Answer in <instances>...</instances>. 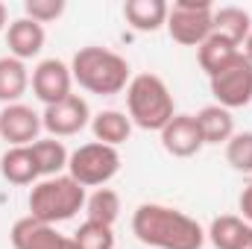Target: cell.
<instances>
[{
    "mask_svg": "<svg viewBox=\"0 0 252 249\" xmlns=\"http://www.w3.org/2000/svg\"><path fill=\"white\" fill-rule=\"evenodd\" d=\"M238 56H241V47L232 44V41H226L223 35H214V32L199 44V67L208 73V79L214 73H220L223 67H229Z\"/></svg>",
    "mask_w": 252,
    "mask_h": 249,
    "instance_id": "cell-20",
    "label": "cell"
},
{
    "mask_svg": "<svg viewBox=\"0 0 252 249\" xmlns=\"http://www.w3.org/2000/svg\"><path fill=\"white\" fill-rule=\"evenodd\" d=\"M30 82H32V94L44 106L62 103L64 97H70V85H73L70 64H64L62 59H44V62L35 64Z\"/></svg>",
    "mask_w": 252,
    "mask_h": 249,
    "instance_id": "cell-9",
    "label": "cell"
},
{
    "mask_svg": "<svg viewBox=\"0 0 252 249\" xmlns=\"http://www.w3.org/2000/svg\"><path fill=\"white\" fill-rule=\"evenodd\" d=\"M252 30V18L241 6H220L214 9V35H223L232 44H244Z\"/></svg>",
    "mask_w": 252,
    "mask_h": 249,
    "instance_id": "cell-19",
    "label": "cell"
},
{
    "mask_svg": "<svg viewBox=\"0 0 252 249\" xmlns=\"http://www.w3.org/2000/svg\"><path fill=\"white\" fill-rule=\"evenodd\" d=\"M167 12L170 6L164 0H126L124 3V18L138 32H156L158 27H164Z\"/></svg>",
    "mask_w": 252,
    "mask_h": 249,
    "instance_id": "cell-16",
    "label": "cell"
},
{
    "mask_svg": "<svg viewBox=\"0 0 252 249\" xmlns=\"http://www.w3.org/2000/svg\"><path fill=\"white\" fill-rule=\"evenodd\" d=\"M91 132H94V141L109 144V147H121L124 141H129V135H132V121L126 118L124 112L106 109V112L94 115Z\"/></svg>",
    "mask_w": 252,
    "mask_h": 249,
    "instance_id": "cell-22",
    "label": "cell"
},
{
    "mask_svg": "<svg viewBox=\"0 0 252 249\" xmlns=\"http://www.w3.org/2000/svg\"><path fill=\"white\" fill-rule=\"evenodd\" d=\"M9 241L15 249H62L64 235L56 232V226H47L35 217H21L15 220L12 232H9Z\"/></svg>",
    "mask_w": 252,
    "mask_h": 249,
    "instance_id": "cell-12",
    "label": "cell"
},
{
    "mask_svg": "<svg viewBox=\"0 0 252 249\" xmlns=\"http://www.w3.org/2000/svg\"><path fill=\"white\" fill-rule=\"evenodd\" d=\"M118 170H121L118 147H109L100 141H88L76 147L67 158V176L76 179L82 187H103L118 176Z\"/></svg>",
    "mask_w": 252,
    "mask_h": 249,
    "instance_id": "cell-5",
    "label": "cell"
},
{
    "mask_svg": "<svg viewBox=\"0 0 252 249\" xmlns=\"http://www.w3.org/2000/svg\"><path fill=\"white\" fill-rule=\"evenodd\" d=\"M3 27H6V6L0 3V30H3Z\"/></svg>",
    "mask_w": 252,
    "mask_h": 249,
    "instance_id": "cell-30",
    "label": "cell"
},
{
    "mask_svg": "<svg viewBox=\"0 0 252 249\" xmlns=\"http://www.w3.org/2000/svg\"><path fill=\"white\" fill-rule=\"evenodd\" d=\"M226 161L232 170L252 176V132H235L226 141Z\"/></svg>",
    "mask_w": 252,
    "mask_h": 249,
    "instance_id": "cell-25",
    "label": "cell"
},
{
    "mask_svg": "<svg viewBox=\"0 0 252 249\" xmlns=\"http://www.w3.org/2000/svg\"><path fill=\"white\" fill-rule=\"evenodd\" d=\"M30 150H32V158H35V164H38L41 179L62 176V170H67L70 153L64 150V144L59 138H38L35 144H30Z\"/></svg>",
    "mask_w": 252,
    "mask_h": 249,
    "instance_id": "cell-21",
    "label": "cell"
},
{
    "mask_svg": "<svg viewBox=\"0 0 252 249\" xmlns=\"http://www.w3.org/2000/svg\"><path fill=\"white\" fill-rule=\"evenodd\" d=\"M85 199H88L85 187L76 179H70L67 173H62V176L38 179L30 190L27 205H30V217H35L47 226H56V223L76 217L85 208Z\"/></svg>",
    "mask_w": 252,
    "mask_h": 249,
    "instance_id": "cell-4",
    "label": "cell"
},
{
    "mask_svg": "<svg viewBox=\"0 0 252 249\" xmlns=\"http://www.w3.org/2000/svg\"><path fill=\"white\" fill-rule=\"evenodd\" d=\"M167 32L185 47H199L214 32V6L208 0H176L167 12Z\"/></svg>",
    "mask_w": 252,
    "mask_h": 249,
    "instance_id": "cell-6",
    "label": "cell"
},
{
    "mask_svg": "<svg viewBox=\"0 0 252 249\" xmlns=\"http://www.w3.org/2000/svg\"><path fill=\"white\" fill-rule=\"evenodd\" d=\"M44 38H47V35H44V27H41V24H35L32 18H18V21H12L9 30H6L9 56L27 62V59H32V56L41 53Z\"/></svg>",
    "mask_w": 252,
    "mask_h": 249,
    "instance_id": "cell-13",
    "label": "cell"
},
{
    "mask_svg": "<svg viewBox=\"0 0 252 249\" xmlns=\"http://www.w3.org/2000/svg\"><path fill=\"white\" fill-rule=\"evenodd\" d=\"M244 56L252 62V30H250V35H247V41H244Z\"/></svg>",
    "mask_w": 252,
    "mask_h": 249,
    "instance_id": "cell-28",
    "label": "cell"
},
{
    "mask_svg": "<svg viewBox=\"0 0 252 249\" xmlns=\"http://www.w3.org/2000/svg\"><path fill=\"white\" fill-rule=\"evenodd\" d=\"M73 241H76L79 249H115V232H112V226H106V223L85 220V223L73 232Z\"/></svg>",
    "mask_w": 252,
    "mask_h": 249,
    "instance_id": "cell-24",
    "label": "cell"
},
{
    "mask_svg": "<svg viewBox=\"0 0 252 249\" xmlns=\"http://www.w3.org/2000/svg\"><path fill=\"white\" fill-rule=\"evenodd\" d=\"M126 106H129V121L147 132H161L176 115L173 94L156 73H138L129 79Z\"/></svg>",
    "mask_w": 252,
    "mask_h": 249,
    "instance_id": "cell-3",
    "label": "cell"
},
{
    "mask_svg": "<svg viewBox=\"0 0 252 249\" xmlns=\"http://www.w3.org/2000/svg\"><path fill=\"white\" fill-rule=\"evenodd\" d=\"M62 249H79V247H76V241H73V238H64Z\"/></svg>",
    "mask_w": 252,
    "mask_h": 249,
    "instance_id": "cell-29",
    "label": "cell"
},
{
    "mask_svg": "<svg viewBox=\"0 0 252 249\" xmlns=\"http://www.w3.org/2000/svg\"><path fill=\"white\" fill-rule=\"evenodd\" d=\"M64 3L62 0H27L24 3V18H32L35 24H50L56 18H62Z\"/></svg>",
    "mask_w": 252,
    "mask_h": 249,
    "instance_id": "cell-26",
    "label": "cell"
},
{
    "mask_svg": "<svg viewBox=\"0 0 252 249\" xmlns=\"http://www.w3.org/2000/svg\"><path fill=\"white\" fill-rule=\"evenodd\" d=\"M30 88V70L15 56H0V103H18Z\"/></svg>",
    "mask_w": 252,
    "mask_h": 249,
    "instance_id": "cell-18",
    "label": "cell"
},
{
    "mask_svg": "<svg viewBox=\"0 0 252 249\" xmlns=\"http://www.w3.org/2000/svg\"><path fill=\"white\" fill-rule=\"evenodd\" d=\"M70 76H73V82H79V88H85L91 94H100V97L121 94L132 79L129 76V62L124 56L115 53V50L97 47V44L79 47L73 53Z\"/></svg>",
    "mask_w": 252,
    "mask_h": 249,
    "instance_id": "cell-2",
    "label": "cell"
},
{
    "mask_svg": "<svg viewBox=\"0 0 252 249\" xmlns=\"http://www.w3.org/2000/svg\"><path fill=\"white\" fill-rule=\"evenodd\" d=\"M85 214L94 223H106L115 226V220L121 217V196L112 187H97L88 199H85Z\"/></svg>",
    "mask_w": 252,
    "mask_h": 249,
    "instance_id": "cell-23",
    "label": "cell"
},
{
    "mask_svg": "<svg viewBox=\"0 0 252 249\" xmlns=\"http://www.w3.org/2000/svg\"><path fill=\"white\" fill-rule=\"evenodd\" d=\"M193 118H196V126H199L205 144H226L235 135V118H232V112L223 109V106H217V103L199 109Z\"/></svg>",
    "mask_w": 252,
    "mask_h": 249,
    "instance_id": "cell-17",
    "label": "cell"
},
{
    "mask_svg": "<svg viewBox=\"0 0 252 249\" xmlns=\"http://www.w3.org/2000/svg\"><path fill=\"white\" fill-rule=\"evenodd\" d=\"M208 238L217 249H252V226L244 217L223 214L211 220Z\"/></svg>",
    "mask_w": 252,
    "mask_h": 249,
    "instance_id": "cell-14",
    "label": "cell"
},
{
    "mask_svg": "<svg viewBox=\"0 0 252 249\" xmlns=\"http://www.w3.org/2000/svg\"><path fill=\"white\" fill-rule=\"evenodd\" d=\"M91 121V109L79 94L64 97L62 103L44 106L41 112V126L50 132V138H70L76 132H82Z\"/></svg>",
    "mask_w": 252,
    "mask_h": 249,
    "instance_id": "cell-8",
    "label": "cell"
},
{
    "mask_svg": "<svg viewBox=\"0 0 252 249\" xmlns=\"http://www.w3.org/2000/svg\"><path fill=\"white\" fill-rule=\"evenodd\" d=\"M211 94L217 100V106L223 109H244L252 103V62L241 53L229 67H223L220 73H214L211 79Z\"/></svg>",
    "mask_w": 252,
    "mask_h": 249,
    "instance_id": "cell-7",
    "label": "cell"
},
{
    "mask_svg": "<svg viewBox=\"0 0 252 249\" xmlns=\"http://www.w3.org/2000/svg\"><path fill=\"white\" fill-rule=\"evenodd\" d=\"M41 115L32 112L24 103H12L0 109V138L9 141L12 147H30L38 141L41 132Z\"/></svg>",
    "mask_w": 252,
    "mask_h": 249,
    "instance_id": "cell-10",
    "label": "cell"
},
{
    "mask_svg": "<svg viewBox=\"0 0 252 249\" xmlns=\"http://www.w3.org/2000/svg\"><path fill=\"white\" fill-rule=\"evenodd\" d=\"M158 135H161V147L170 156H176V158H190V156H196L205 147L202 132H199L193 115H173V121Z\"/></svg>",
    "mask_w": 252,
    "mask_h": 249,
    "instance_id": "cell-11",
    "label": "cell"
},
{
    "mask_svg": "<svg viewBox=\"0 0 252 249\" xmlns=\"http://www.w3.org/2000/svg\"><path fill=\"white\" fill-rule=\"evenodd\" d=\"M132 235L153 249H202V226L179 208L161 202H144L132 214Z\"/></svg>",
    "mask_w": 252,
    "mask_h": 249,
    "instance_id": "cell-1",
    "label": "cell"
},
{
    "mask_svg": "<svg viewBox=\"0 0 252 249\" xmlns=\"http://www.w3.org/2000/svg\"><path fill=\"white\" fill-rule=\"evenodd\" d=\"M241 214H244V220L252 226V176H250V182H247V187L241 190Z\"/></svg>",
    "mask_w": 252,
    "mask_h": 249,
    "instance_id": "cell-27",
    "label": "cell"
},
{
    "mask_svg": "<svg viewBox=\"0 0 252 249\" xmlns=\"http://www.w3.org/2000/svg\"><path fill=\"white\" fill-rule=\"evenodd\" d=\"M0 173L12 185H35L41 179L30 147H9L3 153V158H0Z\"/></svg>",
    "mask_w": 252,
    "mask_h": 249,
    "instance_id": "cell-15",
    "label": "cell"
}]
</instances>
